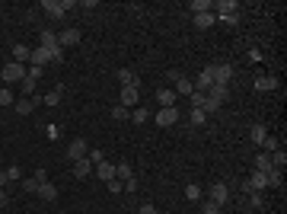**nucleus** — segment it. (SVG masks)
Segmentation results:
<instances>
[{
	"label": "nucleus",
	"mask_w": 287,
	"mask_h": 214,
	"mask_svg": "<svg viewBox=\"0 0 287 214\" xmlns=\"http://www.w3.org/2000/svg\"><path fill=\"white\" fill-rule=\"evenodd\" d=\"M70 7H74V0H45V3H42V10L48 13V19H64Z\"/></svg>",
	"instance_id": "nucleus-1"
},
{
	"label": "nucleus",
	"mask_w": 287,
	"mask_h": 214,
	"mask_svg": "<svg viewBox=\"0 0 287 214\" xmlns=\"http://www.w3.org/2000/svg\"><path fill=\"white\" fill-rule=\"evenodd\" d=\"M0 80H3V83H23V80H26V64H16V61L3 64Z\"/></svg>",
	"instance_id": "nucleus-2"
},
{
	"label": "nucleus",
	"mask_w": 287,
	"mask_h": 214,
	"mask_svg": "<svg viewBox=\"0 0 287 214\" xmlns=\"http://www.w3.org/2000/svg\"><path fill=\"white\" fill-rule=\"evenodd\" d=\"M153 122H157L159 128H173V125L179 122V109H175V106L159 109V112H153Z\"/></svg>",
	"instance_id": "nucleus-3"
},
{
	"label": "nucleus",
	"mask_w": 287,
	"mask_h": 214,
	"mask_svg": "<svg viewBox=\"0 0 287 214\" xmlns=\"http://www.w3.org/2000/svg\"><path fill=\"white\" fill-rule=\"evenodd\" d=\"M118 106H125L131 112V109H137L141 106V90H137V86H121V102Z\"/></svg>",
	"instance_id": "nucleus-4"
},
{
	"label": "nucleus",
	"mask_w": 287,
	"mask_h": 214,
	"mask_svg": "<svg viewBox=\"0 0 287 214\" xmlns=\"http://www.w3.org/2000/svg\"><path fill=\"white\" fill-rule=\"evenodd\" d=\"M227 198H230V189L223 182L207 185V201H214V205H227Z\"/></svg>",
	"instance_id": "nucleus-5"
},
{
	"label": "nucleus",
	"mask_w": 287,
	"mask_h": 214,
	"mask_svg": "<svg viewBox=\"0 0 287 214\" xmlns=\"http://www.w3.org/2000/svg\"><path fill=\"white\" fill-rule=\"evenodd\" d=\"M211 86H214V64H207V67H201V74H198L195 90H198V93H207Z\"/></svg>",
	"instance_id": "nucleus-6"
},
{
	"label": "nucleus",
	"mask_w": 287,
	"mask_h": 214,
	"mask_svg": "<svg viewBox=\"0 0 287 214\" xmlns=\"http://www.w3.org/2000/svg\"><path fill=\"white\" fill-rule=\"evenodd\" d=\"M233 80V67L230 64H214V86H227Z\"/></svg>",
	"instance_id": "nucleus-7"
},
{
	"label": "nucleus",
	"mask_w": 287,
	"mask_h": 214,
	"mask_svg": "<svg viewBox=\"0 0 287 214\" xmlns=\"http://www.w3.org/2000/svg\"><path fill=\"white\" fill-rule=\"evenodd\" d=\"M86 153H90V144H86L83 138H74V141H70V147H67V157H70V160H83Z\"/></svg>",
	"instance_id": "nucleus-8"
},
{
	"label": "nucleus",
	"mask_w": 287,
	"mask_h": 214,
	"mask_svg": "<svg viewBox=\"0 0 287 214\" xmlns=\"http://www.w3.org/2000/svg\"><path fill=\"white\" fill-rule=\"evenodd\" d=\"M211 10H217V19L220 16H230V13H239V3H236V0H217V3H211Z\"/></svg>",
	"instance_id": "nucleus-9"
},
{
	"label": "nucleus",
	"mask_w": 287,
	"mask_h": 214,
	"mask_svg": "<svg viewBox=\"0 0 287 214\" xmlns=\"http://www.w3.org/2000/svg\"><path fill=\"white\" fill-rule=\"evenodd\" d=\"M246 189H249V192L268 189V173H258V169H252V176H249V182H246Z\"/></svg>",
	"instance_id": "nucleus-10"
},
{
	"label": "nucleus",
	"mask_w": 287,
	"mask_h": 214,
	"mask_svg": "<svg viewBox=\"0 0 287 214\" xmlns=\"http://www.w3.org/2000/svg\"><path fill=\"white\" fill-rule=\"evenodd\" d=\"M80 38H83V35H80V29H64V32H61V35H58V45H61V48L80 45Z\"/></svg>",
	"instance_id": "nucleus-11"
},
{
	"label": "nucleus",
	"mask_w": 287,
	"mask_h": 214,
	"mask_svg": "<svg viewBox=\"0 0 287 214\" xmlns=\"http://www.w3.org/2000/svg\"><path fill=\"white\" fill-rule=\"evenodd\" d=\"M29 64H32V67H45V64H51V51H48V48H42V45H38L35 51H32Z\"/></svg>",
	"instance_id": "nucleus-12"
},
{
	"label": "nucleus",
	"mask_w": 287,
	"mask_h": 214,
	"mask_svg": "<svg viewBox=\"0 0 287 214\" xmlns=\"http://www.w3.org/2000/svg\"><path fill=\"white\" fill-rule=\"evenodd\" d=\"M38 42H42V48H48V51L61 48L58 45V32H51V29H42V32H38Z\"/></svg>",
	"instance_id": "nucleus-13"
},
{
	"label": "nucleus",
	"mask_w": 287,
	"mask_h": 214,
	"mask_svg": "<svg viewBox=\"0 0 287 214\" xmlns=\"http://www.w3.org/2000/svg\"><path fill=\"white\" fill-rule=\"evenodd\" d=\"M157 102H159V109L175 106V93H173V86H163V90H157Z\"/></svg>",
	"instance_id": "nucleus-14"
},
{
	"label": "nucleus",
	"mask_w": 287,
	"mask_h": 214,
	"mask_svg": "<svg viewBox=\"0 0 287 214\" xmlns=\"http://www.w3.org/2000/svg\"><path fill=\"white\" fill-rule=\"evenodd\" d=\"M93 169H96V176L102 179V182H109V179H115V163H106V160H102V163H96Z\"/></svg>",
	"instance_id": "nucleus-15"
},
{
	"label": "nucleus",
	"mask_w": 287,
	"mask_h": 214,
	"mask_svg": "<svg viewBox=\"0 0 287 214\" xmlns=\"http://www.w3.org/2000/svg\"><path fill=\"white\" fill-rule=\"evenodd\" d=\"M29 58H32V48H29V45H23V42H19V45H13V61H16V64H29Z\"/></svg>",
	"instance_id": "nucleus-16"
},
{
	"label": "nucleus",
	"mask_w": 287,
	"mask_h": 214,
	"mask_svg": "<svg viewBox=\"0 0 287 214\" xmlns=\"http://www.w3.org/2000/svg\"><path fill=\"white\" fill-rule=\"evenodd\" d=\"M173 93H175V96H191V93H195V83H191V80H185V77H179V80H175V86H173Z\"/></svg>",
	"instance_id": "nucleus-17"
},
{
	"label": "nucleus",
	"mask_w": 287,
	"mask_h": 214,
	"mask_svg": "<svg viewBox=\"0 0 287 214\" xmlns=\"http://www.w3.org/2000/svg\"><path fill=\"white\" fill-rule=\"evenodd\" d=\"M118 80H121V86H141V80H137V74L131 67H121L118 70Z\"/></svg>",
	"instance_id": "nucleus-18"
},
{
	"label": "nucleus",
	"mask_w": 287,
	"mask_h": 214,
	"mask_svg": "<svg viewBox=\"0 0 287 214\" xmlns=\"http://www.w3.org/2000/svg\"><path fill=\"white\" fill-rule=\"evenodd\" d=\"M90 173H93V163L86 160V157H83V160H74V176L77 179H86Z\"/></svg>",
	"instance_id": "nucleus-19"
},
{
	"label": "nucleus",
	"mask_w": 287,
	"mask_h": 214,
	"mask_svg": "<svg viewBox=\"0 0 287 214\" xmlns=\"http://www.w3.org/2000/svg\"><path fill=\"white\" fill-rule=\"evenodd\" d=\"M278 80L274 77H255V90H262V93H271V90H278Z\"/></svg>",
	"instance_id": "nucleus-20"
},
{
	"label": "nucleus",
	"mask_w": 287,
	"mask_h": 214,
	"mask_svg": "<svg viewBox=\"0 0 287 214\" xmlns=\"http://www.w3.org/2000/svg\"><path fill=\"white\" fill-rule=\"evenodd\" d=\"M115 179H121V182L134 179V166H131V163H118V166H115Z\"/></svg>",
	"instance_id": "nucleus-21"
},
{
	"label": "nucleus",
	"mask_w": 287,
	"mask_h": 214,
	"mask_svg": "<svg viewBox=\"0 0 287 214\" xmlns=\"http://www.w3.org/2000/svg\"><path fill=\"white\" fill-rule=\"evenodd\" d=\"M191 19H195L198 29H211V26L217 23V16H214V13H198V16H191Z\"/></svg>",
	"instance_id": "nucleus-22"
},
{
	"label": "nucleus",
	"mask_w": 287,
	"mask_h": 214,
	"mask_svg": "<svg viewBox=\"0 0 287 214\" xmlns=\"http://www.w3.org/2000/svg\"><path fill=\"white\" fill-rule=\"evenodd\" d=\"M32 109H35V102H32V99H26V96L13 102V112H16V115H32Z\"/></svg>",
	"instance_id": "nucleus-23"
},
{
	"label": "nucleus",
	"mask_w": 287,
	"mask_h": 214,
	"mask_svg": "<svg viewBox=\"0 0 287 214\" xmlns=\"http://www.w3.org/2000/svg\"><path fill=\"white\" fill-rule=\"evenodd\" d=\"M255 169L258 173H271V157H268V153H255Z\"/></svg>",
	"instance_id": "nucleus-24"
},
{
	"label": "nucleus",
	"mask_w": 287,
	"mask_h": 214,
	"mask_svg": "<svg viewBox=\"0 0 287 214\" xmlns=\"http://www.w3.org/2000/svg\"><path fill=\"white\" fill-rule=\"evenodd\" d=\"M249 138H252V144H262V141L268 138V128H265V125H252V128H249Z\"/></svg>",
	"instance_id": "nucleus-25"
},
{
	"label": "nucleus",
	"mask_w": 287,
	"mask_h": 214,
	"mask_svg": "<svg viewBox=\"0 0 287 214\" xmlns=\"http://www.w3.org/2000/svg\"><path fill=\"white\" fill-rule=\"evenodd\" d=\"M35 195H42L45 201H54V198H58V189H54L51 182H42V185H38V192H35Z\"/></svg>",
	"instance_id": "nucleus-26"
},
{
	"label": "nucleus",
	"mask_w": 287,
	"mask_h": 214,
	"mask_svg": "<svg viewBox=\"0 0 287 214\" xmlns=\"http://www.w3.org/2000/svg\"><path fill=\"white\" fill-rule=\"evenodd\" d=\"M204 122H207V115H204L201 109H189V125L191 128H201Z\"/></svg>",
	"instance_id": "nucleus-27"
},
{
	"label": "nucleus",
	"mask_w": 287,
	"mask_h": 214,
	"mask_svg": "<svg viewBox=\"0 0 287 214\" xmlns=\"http://www.w3.org/2000/svg\"><path fill=\"white\" fill-rule=\"evenodd\" d=\"M189 10H191V16H198V13H211V0H191Z\"/></svg>",
	"instance_id": "nucleus-28"
},
{
	"label": "nucleus",
	"mask_w": 287,
	"mask_h": 214,
	"mask_svg": "<svg viewBox=\"0 0 287 214\" xmlns=\"http://www.w3.org/2000/svg\"><path fill=\"white\" fill-rule=\"evenodd\" d=\"M268 157H271V166L274 169H284V163H287V150H284V147L274 150V153H268Z\"/></svg>",
	"instance_id": "nucleus-29"
},
{
	"label": "nucleus",
	"mask_w": 287,
	"mask_h": 214,
	"mask_svg": "<svg viewBox=\"0 0 287 214\" xmlns=\"http://www.w3.org/2000/svg\"><path fill=\"white\" fill-rule=\"evenodd\" d=\"M207 96H211V99H217V102H223L230 96V86H211V90H207Z\"/></svg>",
	"instance_id": "nucleus-30"
},
{
	"label": "nucleus",
	"mask_w": 287,
	"mask_h": 214,
	"mask_svg": "<svg viewBox=\"0 0 287 214\" xmlns=\"http://www.w3.org/2000/svg\"><path fill=\"white\" fill-rule=\"evenodd\" d=\"M185 198H189V201H201V185L189 182V185H185Z\"/></svg>",
	"instance_id": "nucleus-31"
},
{
	"label": "nucleus",
	"mask_w": 287,
	"mask_h": 214,
	"mask_svg": "<svg viewBox=\"0 0 287 214\" xmlns=\"http://www.w3.org/2000/svg\"><path fill=\"white\" fill-rule=\"evenodd\" d=\"M42 102H45V106H61V86L58 90H51V93H45V96H42Z\"/></svg>",
	"instance_id": "nucleus-32"
},
{
	"label": "nucleus",
	"mask_w": 287,
	"mask_h": 214,
	"mask_svg": "<svg viewBox=\"0 0 287 214\" xmlns=\"http://www.w3.org/2000/svg\"><path fill=\"white\" fill-rule=\"evenodd\" d=\"M16 102V96H13V90H10V86H0V106H13Z\"/></svg>",
	"instance_id": "nucleus-33"
},
{
	"label": "nucleus",
	"mask_w": 287,
	"mask_h": 214,
	"mask_svg": "<svg viewBox=\"0 0 287 214\" xmlns=\"http://www.w3.org/2000/svg\"><path fill=\"white\" fill-rule=\"evenodd\" d=\"M147 118H150V112H147V109H141V106L131 109V122H134V125H144Z\"/></svg>",
	"instance_id": "nucleus-34"
},
{
	"label": "nucleus",
	"mask_w": 287,
	"mask_h": 214,
	"mask_svg": "<svg viewBox=\"0 0 287 214\" xmlns=\"http://www.w3.org/2000/svg\"><path fill=\"white\" fill-rule=\"evenodd\" d=\"M109 112H112V118H115V122H128V118H131V112H128L125 106H112Z\"/></svg>",
	"instance_id": "nucleus-35"
},
{
	"label": "nucleus",
	"mask_w": 287,
	"mask_h": 214,
	"mask_svg": "<svg viewBox=\"0 0 287 214\" xmlns=\"http://www.w3.org/2000/svg\"><path fill=\"white\" fill-rule=\"evenodd\" d=\"M217 109H220V102H217V99L204 96V102H201V112H204V115H207V112H217Z\"/></svg>",
	"instance_id": "nucleus-36"
},
{
	"label": "nucleus",
	"mask_w": 287,
	"mask_h": 214,
	"mask_svg": "<svg viewBox=\"0 0 287 214\" xmlns=\"http://www.w3.org/2000/svg\"><path fill=\"white\" fill-rule=\"evenodd\" d=\"M106 189L112 192V195H121V192H125V182H121V179H109V182H106Z\"/></svg>",
	"instance_id": "nucleus-37"
},
{
	"label": "nucleus",
	"mask_w": 287,
	"mask_h": 214,
	"mask_svg": "<svg viewBox=\"0 0 287 214\" xmlns=\"http://www.w3.org/2000/svg\"><path fill=\"white\" fill-rule=\"evenodd\" d=\"M262 147H265V153H274V150H281L278 138H265V141H262Z\"/></svg>",
	"instance_id": "nucleus-38"
},
{
	"label": "nucleus",
	"mask_w": 287,
	"mask_h": 214,
	"mask_svg": "<svg viewBox=\"0 0 287 214\" xmlns=\"http://www.w3.org/2000/svg\"><path fill=\"white\" fill-rule=\"evenodd\" d=\"M19 86H23V93H26V96H29V99H32V96H35V80H29V77H26V80H23V83H19Z\"/></svg>",
	"instance_id": "nucleus-39"
},
{
	"label": "nucleus",
	"mask_w": 287,
	"mask_h": 214,
	"mask_svg": "<svg viewBox=\"0 0 287 214\" xmlns=\"http://www.w3.org/2000/svg\"><path fill=\"white\" fill-rule=\"evenodd\" d=\"M204 96H207V93H191V96H189V102H191V109H201V102H204Z\"/></svg>",
	"instance_id": "nucleus-40"
},
{
	"label": "nucleus",
	"mask_w": 287,
	"mask_h": 214,
	"mask_svg": "<svg viewBox=\"0 0 287 214\" xmlns=\"http://www.w3.org/2000/svg\"><path fill=\"white\" fill-rule=\"evenodd\" d=\"M42 74H45V67H32V64H29V70H26V77H29V80H35V83L42 80Z\"/></svg>",
	"instance_id": "nucleus-41"
},
{
	"label": "nucleus",
	"mask_w": 287,
	"mask_h": 214,
	"mask_svg": "<svg viewBox=\"0 0 287 214\" xmlns=\"http://www.w3.org/2000/svg\"><path fill=\"white\" fill-rule=\"evenodd\" d=\"M38 185H42V182H38V179H35V176H29V179H23V189H26V192H38Z\"/></svg>",
	"instance_id": "nucleus-42"
},
{
	"label": "nucleus",
	"mask_w": 287,
	"mask_h": 214,
	"mask_svg": "<svg viewBox=\"0 0 287 214\" xmlns=\"http://www.w3.org/2000/svg\"><path fill=\"white\" fill-rule=\"evenodd\" d=\"M7 179H10V182L23 179V169H19V166H7Z\"/></svg>",
	"instance_id": "nucleus-43"
},
{
	"label": "nucleus",
	"mask_w": 287,
	"mask_h": 214,
	"mask_svg": "<svg viewBox=\"0 0 287 214\" xmlns=\"http://www.w3.org/2000/svg\"><path fill=\"white\" fill-rule=\"evenodd\" d=\"M86 160H90L93 166H96V163H102L106 157H102V150H90V153H86Z\"/></svg>",
	"instance_id": "nucleus-44"
},
{
	"label": "nucleus",
	"mask_w": 287,
	"mask_h": 214,
	"mask_svg": "<svg viewBox=\"0 0 287 214\" xmlns=\"http://www.w3.org/2000/svg\"><path fill=\"white\" fill-rule=\"evenodd\" d=\"M201 214H220V205H214V201H204Z\"/></svg>",
	"instance_id": "nucleus-45"
},
{
	"label": "nucleus",
	"mask_w": 287,
	"mask_h": 214,
	"mask_svg": "<svg viewBox=\"0 0 287 214\" xmlns=\"http://www.w3.org/2000/svg\"><path fill=\"white\" fill-rule=\"evenodd\" d=\"M45 134H48V138H51V141H58L61 128H58V125H45Z\"/></svg>",
	"instance_id": "nucleus-46"
},
{
	"label": "nucleus",
	"mask_w": 287,
	"mask_h": 214,
	"mask_svg": "<svg viewBox=\"0 0 287 214\" xmlns=\"http://www.w3.org/2000/svg\"><path fill=\"white\" fill-rule=\"evenodd\" d=\"M249 61L252 64H262V51H258V48H249Z\"/></svg>",
	"instance_id": "nucleus-47"
},
{
	"label": "nucleus",
	"mask_w": 287,
	"mask_h": 214,
	"mask_svg": "<svg viewBox=\"0 0 287 214\" xmlns=\"http://www.w3.org/2000/svg\"><path fill=\"white\" fill-rule=\"evenodd\" d=\"M220 19H223V23H227V26H236V23H239V13H230V16H220Z\"/></svg>",
	"instance_id": "nucleus-48"
},
{
	"label": "nucleus",
	"mask_w": 287,
	"mask_h": 214,
	"mask_svg": "<svg viewBox=\"0 0 287 214\" xmlns=\"http://www.w3.org/2000/svg\"><path fill=\"white\" fill-rule=\"evenodd\" d=\"M137 214H157V208H153V205H141V208H137Z\"/></svg>",
	"instance_id": "nucleus-49"
},
{
	"label": "nucleus",
	"mask_w": 287,
	"mask_h": 214,
	"mask_svg": "<svg viewBox=\"0 0 287 214\" xmlns=\"http://www.w3.org/2000/svg\"><path fill=\"white\" fill-rule=\"evenodd\" d=\"M7 182H10V179H7V169H0V189H3Z\"/></svg>",
	"instance_id": "nucleus-50"
},
{
	"label": "nucleus",
	"mask_w": 287,
	"mask_h": 214,
	"mask_svg": "<svg viewBox=\"0 0 287 214\" xmlns=\"http://www.w3.org/2000/svg\"><path fill=\"white\" fill-rule=\"evenodd\" d=\"M3 205H7V192L0 189V208H3Z\"/></svg>",
	"instance_id": "nucleus-51"
}]
</instances>
